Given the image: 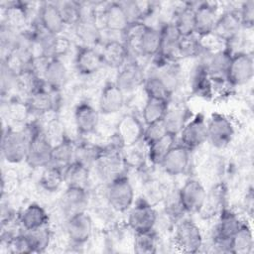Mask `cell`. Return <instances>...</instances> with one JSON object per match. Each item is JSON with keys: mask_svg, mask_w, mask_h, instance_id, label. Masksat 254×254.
I'll use <instances>...</instances> for the list:
<instances>
[{"mask_svg": "<svg viewBox=\"0 0 254 254\" xmlns=\"http://www.w3.org/2000/svg\"><path fill=\"white\" fill-rule=\"evenodd\" d=\"M31 136L25 162L32 169H43L51 164L53 144L47 138L44 130L36 123L27 126Z\"/></svg>", "mask_w": 254, "mask_h": 254, "instance_id": "cell-1", "label": "cell"}, {"mask_svg": "<svg viewBox=\"0 0 254 254\" xmlns=\"http://www.w3.org/2000/svg\"><path fill=\"white\" fill-rule=\"evenodd\" d=\"M30 136L31 133L28 127L23 130H17L7 126V128L3 130L1 151L7 163L19 164L25 161Z\"/></svg>", "mask_w": 254, "mask_h": 254, "instance_id": "cell-2", "label": "cell"}, {"mask_svg": "<svg viewBox=\"0 0 254 254\" xmlns=\"http://www.w3.org/2000/svg\"><path fill=\"white\" fill-rule=\"evenodd\" d=\"M106 200L116 212H126L135 202V190L129 178L119 175L107 184Z\"/></svg>", "mask_w": 254, "mask_h": 254, "instance_id": "cell-3", "label": "cell"}, {"mask_svg": "<svg viewBox=\"0 0 254 254\" xmlns=\"http://www.w3.org/2000/svg\"><path fill=\"white\" fill-rule=\"evenodd\" d=\"M217 221L214 225L212 234V244L218 252L229 253V242L236 231L240 228L242 220L239 215L225 207L217 216Z\"/></svg>", "mask_w": 254, "mask_h": 254, "instance_id": "cell-4", "label": "cell"}, {"mask_svg": "<svg viewBox=\"0 0 254 254\" xmlns=\"http://www.w3.org/2000/svg\"><path fill=\"white\" fill-rule=\"evenodd\" d=\"M174 243L184 253L198 252L203 244V236L200 228L191 219H180L175 224Z\"/></svg>", "mask_w": 254, "mask_h": 254, "instance_id": "cell-5", "label": "cell"}, {"mask_svg": "<svg viewBox=\"0 0 254 254\" xmlns=\"http://www.w3.org/2000/svg\"><path fill=\"white\" fill-rule=\"evenodd\" d=\"M158 211L144 197L136 200L128 210L127 224L134 233L155 229L158 222Z\"/></svg>", "mask_w": 254, "mask_h": 254, "instance_id": "cell-6", "label": "cell"}, {"mask_svg": "<svg viewBox=\"0 0 254 254\" xmlns=\"http://www.w3.org/2000/svg\"><path fill=\"white\" fill-rule=\"evenodd\" d=\"M254 75V62L247 52H234L231 56L226 72V79L232 87L242 86L252 80Z\"/></svg>", "mask_w": 254, "mask_h": 254, "instance_id": "cell-7", "label": "cell"}, {"mask_svg": "<svg viewBox=\"0 0 254 254\" xmlns=\"http://www.w3.org/2000/svg\"><path fill=\"white\" fill-rule=\"evenodd\" d=\"M207 122V140L213 148L224 149L234 138L235 129L231 120L221 113H212Z\"/></svg>", "mask_w": 254, "mask_h": 254, "instance_id": "cell-8", "label": "cell"}, {"mask_svg": "<svg viewBox=\"0 0 254 254\" xmlns=\"http://www.w3.org/2000/svg\"><path fill=\"white\" fill-rule=\"evenodd\" d=\"M206 190L201 182L196 179H189L179 189L177 199L182 210L186 213L198 214L202 208Z\"/></svg>", "mask_w": 254, "mask_h": 254, "instance_id": "cell-9", "label": "cell"}, {"mask_svg": "<svg viewBox=\"0 0 254 254\" xmlns=\"http://www.w3.org/2000/svg\"><path fill=\"white\" fill-rule=\"evenodd\" d=\"M181 144L192 151L207 140V122L205 117L201 113H197L192 116L184 126L180 132Z\"/></svg>", "mask_w": 254, "mask_h": 254, "instance_id": "cell-10", "label": "cell"}, {"mask_svg": "<svg viewBox=\"0 0 254 254\" xmlns=\"http://www.w3.org/2000/svg\"><path fill=\"white\" fill-rule=\"evenodd\" d=\"M65 231L71 244L81 246L87 243L93 231L91 216L85 211H80L66 218Z\"/></svg>", "mask_w": 254, "mask_h": 254, "instance_id": "cell-11", "label": "cell"}, {"mask_svg": "<svg viewBox=\"0 0 254 254\" xmlns=\"http://www.w3.org/2000/svg\"><path fill=\"white\" fill-rule=\"evenodd\" d=\"M96 21L102 22L103 27L111 32L124 33L130 24L129 18L120 2H110L101 11L96 10Z\"/></svg>", "mask_w": 254, "mask_h": 254, "instance_id": "cell-12", "label": "cell"}, {"mask_svg": "<svg viewBox=\"0 0 254 254\" xmlns=\"http://www.w3.org/2000/svg\"><path fill=\"white\" fill-rule=\"evenodd\" d=\"M145 125L134 114L128 113L121 117L116 127V137L123 148L133 146L142 141Z\"/></svg>", "mask_w": 254, "mask_h": 254, "instance_id": "cell-13", "label": "cell"}, {"mask_svg": "<svg viewBox=\"0 0 254 254\" xmlns=\"http://www.w3.org/2000/svg\"><path fill=\"white\" fill-rule=\"evenodd\" d=\"M241 29L238 10L229 9L218 14L212 33L228 46L238 38Z\"/></svg>", "mask_w": 254, "mask_h": 254, "instance_id": "cell-14", "label": "cell"}, {"mask_svg": "<svg viewBox=\"0 0 254 254\" xmlns=\"http://www.w3.org/2000/svg\"><path fill=\"white\" fill-rule=\"evenodd\" d=\"M228 190L224 183L218 182L213 184L206 190L204 202L199 215L203 219H211L216 217L225 207L227 202Z\"/></svg>", "mask_w": 254, "mask_h": 254, "instance_id": "cell-15", "label": "cell"}, {"mask_svg": "<svg viewBox=\"0 0 254 254\" xmlns=\"http://www.w3.org/2000/svg\"><path fill=\"white\" fill-rule=\"evenodd\" d=\"M145 79L146 75L143 67L137 62H130L119 68L115 83L126 94L132 93L143 86Z\"/></svg>", "mask_w": 254, "mask_h": 254, "instance_id": "cell-16", "label": "cell"}, {"mask_svg": "<svg viewBox=\"0 0 254 254\" xmlns=\"http://www.w3.org/2000/svg\"><path fill=\"white\" fill-rule=\"evenodd\" d=\"M190 163V151L184 145L175 144L163 159L160 167L169 176L185 174Z\"/></svg>", "mask_w": 254, "mask_h": 254, "instance_id": "cell-17", "label": "cell"}, {"mask_svg": "<svg viewBox=\"0 0 254 254\" xmlns=\"http://www.w3.org/2000/svg\"><path fill=\"white\" fill-rule=\"evenodd\" d=\"M161 31V46L157 62H179V42L181 35L172 22L164 24Z\"/></svg>", "mask_w": 254, "mask_h": 254, "instance_id": "cell-18", "label": "cell"}, {"mask_svg": "<svg viewBox=\"0 0 254 254\" xmlns=\"http://www.w3.org/2000/svg\"><path fill=\"white\" fill-rule=\"evenodd\" d=\"M77 39L82 46L95 48L100 42V27L96 21V10L91 9L87 14H83L80 21L74 26Z\"/></svg>", "mask_w": 254, "mask_h": 254, "instance_id": "cell-19", "label": "cell"}, {"mask_svg": "<svg viewBox=\"0 0 254 254\" xmlns=\"http://www.w3.org/2000/svg\"><path fill=\"white\" fill-rule=\"evenodd\" d=\"M218 17V8L215 3L201 2L194 6V34L201 38L213 32Z\"/></svg>", "mask_w": 254, "mask_h": 254, "instance_id": "cell-20", "label": "cell"}, {"mask_svg": "<svg viewBox=\"0 0 254 254\" xmlns=\"http://www.w3.org/2000/svg\"><path fill=\"white\" fill-rule=\"evenodd\" d=\"M74 124L77 132L81 135L94 133L99 124V111L87 101L78 103L73 112Z\"/></svg>", "mask_w": 254, "mask_h": 254, "instance_id": "cell-21", "label": "cell"}, {"mask_svg": "<svg viewBox=\"0 0 254 254\" xmlns=\"http://www.w3.org/2000/svg\"><path fill=\"white\" fill-rule=\"evenodd\" d=\"M38 17L40 27L51 35H61L65 27L57 2H42L39 7Z\"/></svg>", "mask_w": 254, "mask_h": 254, "instance_id": "cell-22", "label": "cell"}, {"mask_svg": "<svg viewBox=\"0 0 254 254\" xmlns=\"http://www.w3.org/2000/svg\"><path fill=\"white\" fill-rule=\"evenodd\" d=\"M87 204V189L79 187H66L60 200L61 209L66 218L77 212L85 211Z\"/></svg>", "mask_w": 254, "mask_h": 254, "instance_id": "cell-23", "label": "cell"}, {"mask_svg": "<svg viewBox=\"0 0 254 254\" xmlns=\"http://www.w3.org/2000/svg\"><path fill=\"white\" fill-rule=\"evenodd\" d=\"M74 66L81 75H92L99 71L103 64L100 52L94 48L80 46L74 57Z\"/></svg>", "mask_w": 254, "mask_h": 254, "instance_id": "cell-24", "label": "cell"}, {"mask_svg": "<svg viewBox=\"0 0 254 254\" xmlns=\"http://www.w3.org/2000/svg\"><path fill=\"white\" fill-rule=\"evenodd\" d=\"M125 94L115 81H107L101 89L98 99V111L104 115L117 113L124 105Z\"/></svg>", "mask_w": 254, "mask_h": 254, "instance_id": "cell-25", "label": "cell"}, {"mask_svg": "<svg viewBox=\"0 0 254 254\" xmlns=\"http://www.w3.org/2000/svg\"><path fill=\"white\" fill-rule=\"evenodd\" d=\"M67 77V68L61 59L52 58L48 60L42 73V79L48 88L59 92L65 85Z\"/></svg>", "mask_w": 254, "mask_h": 254, "instance_id": "cell-26", "label": "cell"}, {"mask_svg": "<svg viewBox=\"0 0 254 254\" xmlns=\"http://www.w3.org/2000/svg\"><path fill=\"white\" fill-rule=\"evenodd\" d=\"M46 87L47 86L44 85L27 96L26 103L30 112L44 115L56 110L58 104L56 93H58V91H53Z\"/></svg>", "mask_w": 254, "mask_h": 254, "instance_id": "cell-27", "label": "cell"}, {"mask_svg": "<svg viewBox=\"0 0 254 254\" xmlns=\"http://www.w3.org/2000/svg\"><path fill=\"white\" fill-rule=\"evenodd\" d=\"M190 119L189 108L183 103H169L167 112L162 120L166 132L178 136L186 123Z\"/></svg>", "mask_w": 254, "mask_h": 254, "instance_id": "cell-28", "label": "cell"}, {"mask_svg": "<svg viewBox=\"0 0 254 254\" xmlns=\"http://www.w3.org/2000/svg\"><path fill=\"white\" fill-rule=\"evenodd\" d=\"M49 214L39 203H29L18 215V221L23 230H34L49 225Z\"/></svg>", "mask_w": 254, "mask_h": 254, "instance_id": "cell-29", "label": "cell"}, {"mask_svg": "<svg viewBox=\"0 0 254 254\" xmlns=\"http://www.w3.org/2000/svg\"><path fill=\"white\" fill-rule=\"evenodd\" d=\"M100 54L105 66L121 68L127 62L129 49L124 42L110 40L104 44Z\"/></svg>", "mask_w": 254, "mask_h": 254, "instance_id": "cell-30", "label": "cell"}, {"mask_svg": "<svg viewBox=\"0 0 254 254\" xmlns=\"http://www.w3.org/2000/svg\"><path fill=\"white\" fill-rule=\"evenodd\" d=\"M190 84L191 92L195 96L210 99L214 94L211 78L201 62L192 68Z\"/></svg>", "mask_w": 254, "mask_h": 254, "instance_id": "cell-31", "label": "cell"}, {"mask_svg": "<svg viewBox=\"0 0 254 254\" xmlns=\"http://www.w3.org/2000/svg\"><path fill=\"white\" fill-rule=\"evenodd\" d=\"M6 6L2 5L3 20L5 24L15 30L24 31L29 20V7L23 2H9Z\"/></svg>", "mask_w": 254, "mask_h": 254, "instance_id": "cell-32", "label": "cell"}, {"mask_svg": "<svg viewBox=\"0 0 254 254\" xmlns=\"http://www.w3.org/2000/svg\"><path fill=\"white\" fill-rule=\"evenodd\" d=\"M173 94L183 81V71L179 62H157L154 72Z\"/></svg>", "mask_w": 254, "mask_h": 254, "instance_id": "cell-33", "label": "cell"}, {"mask_svg": "<svg viewBox=\"0 0 254 254\" xmlns=\"http://www.w3.org/2000/svg\"><path fill=\"white\" fill-rule=\"evenodd\" d=\"M161 46V31L150 25H147L143 32L136 51L143 57H157Z\"/></svg>", "mask_w": 254, "mask_h": 254, "instance_id": "cell-34", "label": "cell"}, {"mask_svg": "<svg viewBox=\"0 0 254 254\" xmlns=\"http://www.w3.org/2000/svg\"><path fill=\"white\" fill-rule=\"evenodd\" d=\"M254 246L253 233L250 225L243 221L229 242V253L249 254Z\"/></svg>", "mask_w": 254, "mask_h": 254, "instance_id": "cell-35", "label": "cell"}, {"mask_svg": "<svg viewBox=\"0 0 254 254\" xmlns=\"http://www.w3.org/2000/svg\"><path fill=\"white\" fill-rule=\"evenodd\" d=\"M176 136L166 133L159 139L151 142L147 146V159L153 165L160 166L165 156L176 144Z\"/></svg>", "mask_w": 254, "mask_h": 254, "instance_id": "cell-36", "label": "cell"}, {"mask_svg": "<svg viewBox=\"0 0 254 254\" xmlns=\"http://www.w3.org/2000/svg\"><path fill=\"white\" fill-rule=\"evenodd\" d=\"M173 25L181 36H189L194 34V6L187 3L176 10Z\"/></svg>", "mask_w": 254, "mask_h": 254, "instance_id": "cell-37", "label": "cell"}, {"mask_svg": "<svg viewBox=\"0 0 254 254\" xmlns=\"http://www.w3.org/2000/svg\"><path fill=\"white\" fill-rule=\"evenodd\" d=\"M170 101L147 97L145 104L142 108V119L144 125H150L161 122L167 112Z\"/></svg>", "mask_w": 254, "mask_h": 254, "instance_id": "cell-38", "label": "cell"}, {"mask_svg": "<svg viewBox=\"0 0 254 254\" xmlns=\"http://www.w3.org/2000/svg\"><path fill=\"white\" fill-rule=\"evenodd\" d=\"M66 187H79L87 189L90 179V168L73 161L64 170Z\"/></svg>", "mask_w": 254, "mask_h": 254, "instance_id": "cell-39", "label": "cell"}, {"mask_svg": "<svg viewBox=\"0 0 254 254\" xmlns=\"http://www.w3.org/2000/svg\"><path fill=\"white\" fill-rule=\"evenodd\" d=\"M64 183V170L53 164L43 168L39 178V185L41 189L48 192L58 191Z\"/></svg>", "mask_w": 254, "mask_h": 254, "instance_id": "cell-40", "label": "cell"}, {"mask_svg": "<svg viewBox=\"0 0 254 254\" xmlns=\"http://www.w3.org/2000/svg\"><path fill=\"white\" fill-rule=\"evenodd\" d=\"M75 144L67 137L54 145L51 164L64 170L74 160Z\"/></svg>", "mask_w": 254, "mask_h": 254, "instance_id": "cell-41", "label": "cell"}, {"mask_svg": "<svg viewBox=\"0 0 254 254\" xmlns=\"http://www.w3.org/2000/svg\"><path fill=\"white\" fill-rule=\"evenodd\" d=\"M103 151V147L92 144L90 142H80L75 144L74 148V160L88 168H91L100 157Z\"/></svg>", "mask_w": 254, "mask_h": 254, "instance_id": "cell-42", "label": "cell"}, {"mask_svg": "<svg viewBox=\"0 0 254 254\" xmlns=\"http://www.w3.org/2000/svg\"><path fill=\"white\" fill-rule=\"evenodd\" d=\"M32 253H43L50 246L52 233L49 225L34 230H24Z\"/></svg>", "mask_w": 254, "mask_h": 254, "instance_id": "cell-43", "label": "cell"}, {"mask_svg": "<svg viewBox=\"0 0 254 254\" xmlns=\"http://www.w3.org/2000/svg\"><path fill=\"white\" fill-rule=\"evenodd\" d=\"M158 240L155 229L134 233L133 250L137 254H154L158 249Z\"/></svg>", "mask_w": 254, "mask_h": 254, "instance_id": "cell-44", "label": "cell"}, {"mask_svg": "<svg viewBox=\"0 0 254 254\" xmlns=\"http://www.w3.org/2000/svg\"><path fill=\"white\" fill-rule=\"evenodd\" d=\"M202 53H203V49L201 47L200 40L195 34L189 35V36H181V39L179 42L180 60L197 58Z\"/></svg>", "mask_w": 254, "mask_h": 254, "instance_id": "cell-45", "label": "cell"}, {"mask_svg": "<svg viewBox=\"0 0 254 254\" xmlns=\"http://www.w3.org/2000/svg\"><path fill=\"white\" fill-rule=\"evenodd\" d=\"M143 88L147 97L164 99L167 101H171L172 93L167 88V86L163 83V81L156 76L154 73L146 76V79L143 84Z\"/></svg>", "mask_w": 254, "mask_h": 254, "instance_id": "cell-46", "label": "cell"}, {"mask_svg": "<svg viewBox=\"0 0 254 254\" xmlns=\"http://www.w3.org/2000/svg\"><path fill=\"white\" fill-rule=\"evenodd\" d=\"M65 26L74 27L82 18V4L77 1L57 2Z\"/></svg>", "mask_w": 254, "mask_h": 254, "instance_id": "cell-47", "label": "cell"}, {"mask_svg": "<svg viewBox=\"0 0 254 254\" xmlns=\"http://www.w3.org/2000/svg\"><path fill=\"white\" fill-rule=\"evenodd\" d=\"M18 72L13 69L6 62L2 61L1 64V91L2 95L17 88Z\"/></svg>", "mask_w": 254, "mask_h": 254, "instance_id": "cell-48", "label": "cell"}, {"mask_svg": "<svg viewBox=\"0 0 254 254\" xmlns=\"http://www.w3.org/2000/svg\"><path fill=\"white\" fill-rule=\"evenodd\" d=\"M239 17L242 28L251 29L254 26V1L248 0L241 4L239 10Z\"/></svg>", "mask_w": 254, "mask_h": 254, "instance_id": "cell-49", "label": "cell"}, {"mask_svg": "<svg viewBox=\"0 0 254 254\" xmlns=\"http://www.w3.org/2000/svg\"><path fill=\"white\" fill-rule=\"evenodd\" d=\"M166 129L164 127L163 122H158V123H154V124H150V125H145L144 128V133H143V138L142 141L148 145L151 142L159 139L160 137H162L163 135H165Z\"/></svg>", "mask_w": 254, "mask_h": 254, "instance_id": "cell-50", "label": "cell"}, {"mask_svg": "<svg viewBox=\"0 0 254 254\" xmlns=\"http://www.w3.org/2000/svg\"><path fill=\"white\" fill-rule=\"evenodd\" d=\"M8 113L11 116L12 120L21 122L26 119L27 115L30 113V110L28 108L26 101L23 102L18 99H15L11 101L8 105Z\"/></svg>", "mask_w": 254, "mask_h": 254, "instance_id": "cell-51", "label": "cell"}, {"mask_svg": "<svg viewBox=\"0 0 254 254\" xmlns=\"http://www.w3.org/2000/svg\"><path fill=\"white\" fill-rule=\"evenodd\" d=\"M70 46H71V43L68 38L61 35L56 36L54 41V46H53L52 58L61 59L63 56L67 54V52L70 49Z\"/></svg>", "mask_w": 254, "mask_h": 254, "instance_id": "cell-52", "label": "cell"}, {"mask_svg": "<svg viewBox=\"0 0 254 254\" xmlns=\"http://www.w3.org/2000/svg\"><path fill=\"white\" fill-rule=\"evenodd\" d=\"M157 181H150L146 187V194L143 196L146 200L154 205V200L164 199V190Z\"/></svg>", "mask_w": 254, "mask_h": 254, "instance_id": "cell-53", "label": "cell"}]
</instances>
